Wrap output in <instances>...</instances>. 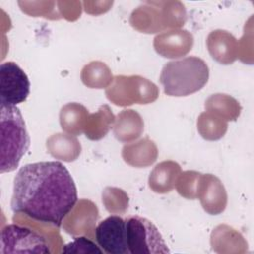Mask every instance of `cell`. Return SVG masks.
<instances>
[{"mask_svg":"<svg viewBox=\"0 0 254 254\" xmlns=\"http://www.w3.org/2000/svg\"><path fill=\"white\" fill-rule=\"evenodd\" d=\"M89 116L88 110L80 103L71 102L62 107L60 112V123L64 131L77 136L83 133Z\"/></svg>","mask_w":254,"mask_h":254,"instance_id":"ac0fdd59","label":"cell"},{"mask_svg":"<svg viewBox=\"0 0 254 254\" xmlns=\"http://www.w3.org/2000/svg\"><path fill=\"white\" fill-rule=\"evenodd\" d=\"M197 198H199L203 209L212 215L224 211L227 204V193L221 181L211 175H201Z\"/></svg>","mask_w":254,"mask_h":254,"instance_id":"8fae6325","label":"cell"},{"mask_svg":"<svg viewBox=\"0 0 254 254\" xmlns=\"http://www.w3.org/2000/svg\"><path fill=\"white\" fill-rule=\"evenodd\" d=\"M126 242L130 254L170 253L156 225L147 218L132 215L125 218Z\"/></svg>","mask_w":254,"mask_h":254,"instance_id":"5b68a950","label":"cell"},{"mask_svg":"<svg viewBox=\"0 0 254 254\" xmlns=\"http://www.w3.org/2000/svg\"><path fill=\"white\" fill-rule=\"evenodd\" d=\"M105 94L115 105L128 106L155 101L159 96V89L155 83L140 75H116Z\"/></svg>","mask_w":254,"mask_h":254,"instance_id":"277c9868","label":"cell"},{"mask_svg":"<svg viewBox=\"0 0 254 254\" xmlns=\"http://www.w3.org/2000/svg\"><path fill=\"white\" fill-rule=\"evenodd\" d=\"M61 252L63 253H99L103 252L92 240L85 236L75 237L71 242L64 245Z\"/></svg>","mask_w":254,"mask_h":254,"instance_id":"484cf974","label":"cell"},{"mask_svg":"<svg viewBox=\"0 0 254 254\" xmlns=\"http://www.w3.org/2000/svg\"><path fill=\"white\" fill-rule=\"evenodd\" d=\"M204 106L207 112L215 114L225 121L235 120L241 111V106L236 99L222 93L210 95Z\"/></svg>","mask_w":254,"mask_h":254,"instance_id":"ffe728a7","label":"cell"},{"mask_svg":"<svg viewBox=\"0 0 254 254\" xmlns=\"http://www.w3.org/2000/svg\"><path fill=\"white\" fill-rule=\"evenodd\" d=\"M153 45L160 56L177 59L186 56L191 50L193 37L187 30H171L157 35Z\"/></svg>","mask_w":254,"mask_h":254,"instance_id":"7c38bea8","label":"cell"},{"mask_svg":"<svg viewBox=\"0 0 254 254\" xmlns=\"http://www.w3.org/2000/svg\"><path fill=\"white\" fill-rule=\"evenodd\" d=\"M76 203L74 181L61 162L27 164L15 176L11 199L15 213L60 227Z\"/></svg>","mask_w":254,"mask_h":254,"instance_id":"6da1fadb","label":"cell"},{"mask_svg":"<svg viewBox=\"0 0 254 254\" xmlns=\"http://www.w3.org/2000/svg\"><path fill=\"white\" fill-rule=\"evenodd\" d=\"M128 195L118 188L106 187L102 192V202L110 213H124L128 208Z\"/></svg>","mask_w":254,"mask_h":254,"instance_id":"cb8c5ba5","label":"cell"},{"mask_svg":"<svg viewBox=\"0 0 254 254\" xmlns=\"http://www.w3.org/2000/svg\"><path fill=\"white\" fill-rule=\"evenodd\" d=\"M139 7L134 10L130 24L142 33H157L167 28H180L186 22V11L184 6L179 8H154Z\"/></svg>","mask_w":254,"mask_h":254,"instance_id":"52a82bcc","label":"cell"},{"mask_svg":"<svg viewBox=\"0 0 254 254\" xmlns=\"http://www.w3.org/2000/svg\"><path fill=\"white\" fill-rule=\"evenodd\" d=\"M30 93V80L26 72L14 62L0 65V105L16 106Z\"/></svg>","mask_w":254,"mask_h":254,"instance_id":"ba28073f","label":"cell"},{"mask_svg":"<svg viewBox=\"0 0 254 254\" xmlns=\"http://www.w3.org/2000/svg\"><path fill=\"white\" fill-rule=\"evenodd\" d=\"M95 239L102 250L109 254H129L126 242L125 218L110 215L94 230Z\"/></svg>","mask_w":254,"mask_h":254,"instance_id":"9c48e42d","label":"cell"},{"mask_svg":"<svg viewBox=\"0 0 254 254\" xmlns=\"http://www.w3.org/2000/svg\"><path fill=\"white\" fill-rule=\"evenodd\" d=\"M223 230L227 239H225V237L222 235L218 227L213 229L211 233V239H210L212 249L215 252L222 253V252H233L231 247H234L236 252H242L239 248L247 246V245H240V243H245L243 240V237L238 232H236L233 228L228 227L226 225H223Z\"/></svg>","mask_w":254,"mask_h":254,"instance_id":"603a6c76","label":"cell"},{"mask_svg":"<svg viewBox=\"0 0 254 254\" xmlns=\"http://www.w3.org/2000/svg\"><path fill=\"white\" fill-rule=\"evenodd\" d=\"M206 45L212 59L222 64H230L238 57V43L227 31H212L207 37Z\"/></svg>","mask_w":254,"mask_h":254,"instance_id":"4fadbf2b","label":"cell"},{"mask_svg":"<svg viewBox=\"0 0 254 254\" xmlns=\"http://www.w3.org/2000/svg\"><path fill=\"white\" fill-rule=\"evenodd\" d=\"M47 239L30 227L12 223L4 226L0 235V253H40L50 254Z\"/></svg>","mask_w":254,"mask_h":254,"instance_id":"8992f818","label":"cell"},{"mask_svg":"<svg viewBox=\"0 0 254 254\" xmlns=\"http://www.w3.org/2000/svg\"><path fill=\"white\" fill-rule=\"evenodd\" d=\"M181 174V167L174 161L159 163L149 176V187L157 193L170 192L177 184Z\"/></svg>","mask_w":254,"mask_h":254,"instance_id":"2e32d148","label":"cell"},{"mask_svg":"<svg viewBox=\"0 0 254 254\" xmlns=\"http://www.w3.org/2000/svg\"><path fill=\"white\" fill-rule=\"evenodd\" d=\"M197 130L203 139L215 141L224 136L227 130V123L215 114L205 111L197 119Z\"/></svg>","mask_w":254,"mask_h":254,"instance_id":"7402d4cb","label":"cell"},{"mask_svg":"<svg viewBox=\"0 0 254 254\" xmlns=\"http://www.w3.org/2000/svg\"><path fill=\"white\" fill-rule=\"evenodd\" d=\"M80 78L84 85L89 88H105L113 81L110 68L102 62H91L83 66Z\"/></svg>","mask_w":254,"mask_h":254,"instance_id":"44dd1931","label":"cell"},{"mask_svg":"<svg viewBox=\"0 0 254 254\" xmlns=\"http://www.w3.org/2000/svg\"><path fill=\"white\" fill-rule=\"evenodd\" d=\"M144 131V122L141 115L132 109H125L115 117L113 133L115 138L123 143L138 139Z\"/></svg>","mask_w":254,"mask_h":254,"instance_id":"9a60e30c","label":"cell"},{"mask_svg":"<svg viewBox=\"0 0 254 254\" xmlns=\"http://www.w3.org/2000/svg\"><path fill=\"white\" fill-rule=\"evenodd\" d=\"M209 68L198 57H187L167 63L161 71L160 82L169 96H187L200 90L208 81Z\"/></svg>","mask_w":254,"mask_h":254,"instance_id":"7a4b0ae2","label":"cell"},{"mask_svg":"<svg viewBox=\"0 0 254 254\" xmlns=\"http://www.w3.org/2000/svg\"><path fill=\"white\" fill-rule=\"evenodd\" d=\"M201 175L202 174L195 171H186L181 173L176 184V189L179 194L188 199H196Z\"/></svg>","mask_w":254,"mask_h":254,"instance_id":"d4e9b609","label":"cell"},{"mask_svg":"<svg viewBox=\"0 0 254 254\" xmlns=\"http://www.w3.org/2000/svg\"><path fill=\"white\" fill-rule=\"evenodd\" d=\"M98 217L96 205L87 199H80L63 221L64 229L71 235L90 234L95 230V221Z\"/></svg>","mask_w":254,"mask_h":254,"instance_id":"30bf717a","label":"cell"},{"mask_svg":"<svg viewBox=\"0 0 254 254\" xmlns=\"http://www.w3.org/2000/svg\"><path fill=\"white\" fill-rule=\"evenodd\" d=\"M1 156L0 172H13L30 147V137L20 109L0 105Z\"/></svg>","mask_w":254,"mask_h":254,"instance_id":"3957f363","label":"cell"},{"mask_svg":"<svg viewBox=\"0 0 254 254\" xmlns=\"http://www.w3.org/2000/svg\"><path fill=\"white\" fill-rule=\"evenodd\" d=\"M122 158L130 166L146 168L151 166L158 157V148L149 138L126 144L122 149Z\"/></svg>","mask_w":254,"mask_h":254,"instance_id":"5bb4252c","label":"cell"},{"mask_svg":"<svg viewBox=\"0 0 254 254\" xmlns=\"http://www.w3.org/2000/svg\"><path fill=\"white\" fill-rule=\"evenodd\" d=\"M46 146L48 152L54 158L64 162L76 160L81 152V146L77 138L70 134H54L47 140Z\"/></svg>","mask_w":254,"mask_h":254,"instance_id":"e0dca14e","label":"cell"},{"mask_svg":"<svg viewBox=\"0 0 254 254\" xmlns=\"http://www.w3.org/2000/svg\"><path fill=\"white\" fill-rule=\"evenodd\" d=\"M115 122V116L108 105H101L95 113L90 114L87 118L83 133L86 138L92 141L102 139L110 130Z\"/></svg>","mask_w":254,"mask_h":254,"instance_id":"d6986e66","label":"cell"}]
</instances>
